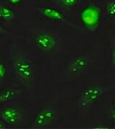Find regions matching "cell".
Wrapping results in <instances>:
<instances>
[{"label": "cell", "mask_w": 115, "mask_h": 129, "mask_svg": "<svg viewBox=\"0 0 115 129\" xmlns=\"http://www.w3.org/2000/svg\"><path fill=\"white\" fill-rule=\"evenodd\" d=\"M12 67L16 78L24 85H30L35 80V66L32 60L19 52L11 56Z\"/></svg>", "instance_id": "cell-1"}, {"label": "cell", "mask_w": 115, "mask_h": 129, "mask_svg": "<svg viewBox=\"0 0 115 129\" xmlns=\"http://www.w3.org/2000/svg\"><path fill=\"white\" fill-rule=\"evenodd\" d=\"M103 16V9L95 3H89L83 6L78 13V19L83 27L92 32L99 29Z\"/></svg>", "instance_id": "cell-2"}, {"label": "cell", "mask_w": 115, "mask_h": 129, "mask_svg": "<svg viewBox=\"0 0 115 129\" xmlns=\"http://www.w3.org/2000/svg\"><path fill=\"white\" fill-rule=\"evenodd\" d=\"M32 40L37 49L45 53L54 50L59 42L56 34L45 29L37 31L33 35Z\"/></svg>", "instance_id": "cell-3"}, {"label": "cell", "mask_w": 115, "mask_h": 129, "mask_svg": "<svg viewBox=\"0 0 115 129\" xmlns=\"http://www.w3.org/2000/svg\"><path fill=\"white\" fill-rule=\"evenodd\" d=\"M58 118V113L53 107L44 106L35 113L32 119L31 128H48L53 124Z\"/></svg>", "instance_id": "cell-4"}, {"label": "cell", "mask_w": 115, "mask_h": 129, "mask_svg": "<svg viewBox=\"0 0 115 129\" xmlns=\"http://www.w3.org/2000/svg\"><path fill=\"white\" fill-rule=\"evenodd\" d=\"M37 14L42 18L56 23L73 25L68 17L59 9L53 7H37L35 8Z\"/></svg>", "instance_id": "cell-5"}, {"label": "cell", "mask_w": 115, "mask_h": 129, "mask_svg": "<svg viewBox=\"0 0 115 129\" xmlns=\"http://www.w3.org/2000/svg\"><path fill=\"white\" fill-rule=\"evenodd\" d=\"M0 117L8 126H19L24 121L22 111L17 107L11 105H6L1 108Z\"/></svg>", "instance_id": "cell-6"}, {"label": "cell", "mask_w": 115, "mask_h": 129, "mask_svg": "<svg viewBox=\"0 0 115 129\" xmlns=\"http://www.w3.org/2000/svg\"><path fill=\"white\" fill-rule=\"evenodd\" d=\"M104 93V89L99 85H93L81 90L79 97V106L81 108H88L92 103L97 102Z\"/></svg>", "instance_id": "cell-7"}, {"label": "cell", "mask_w": 115, "mask_h": 129, "mask_svg": "<svg viewBox=\"0 0 115 129\" xmlns=\"http://www.w3.org/2000/svg\"><path fill=\"white\" fill-rule=\"evenodd\" d=\"M91 63V58L87 55L76 56L69 62L68 71L71 75L76 76L86 69Z\"/></svg>", "instance_id": "cell-8"}, {"label": "cell", "mask_w": 115, "mask_h": 129, "mask_svg": "<svg viewBox=\"0 0 115 129\" xmlns=\"http://www.w3.org/2000/svg\"><path fill=\"white\" fill-rule=\"evenodd\" d=\"M20 94V90L14 88H7L0 91V105L7 103L17 99Z\"/></svg>", "instance_id": "cell-9"}, {"label": "cell", "mask_w": 115, "mask_h": 129, "mask_svg": "<svg viewBox=\"0 0 115 129\" xmlns=\"http://www.w3.org/2000/svg\"><path fill=\"white\" fill-rule=\"evenodd\" d=\"M15 18V12L9 6L0 3V20L3 22H11Z\"/></svg>", "instance_id": "cell-10"}, {"label": "cell", "mask_w": 115, "mask_h": 129, "mask_svg": "<svg viewBox=\"0 0 115 129\" xmlns=\"http://www.w3.org/2000/svg\"><path fill=\"white\" fill-rule=\"evenodd\" d=\"M103 10L105 18L109 20H115V0H108Z\"/></svg>", "instance_id": "cell-11"}, {"label": "cell", "mask_w": 115, "mask_h": 129, "mask_svg": "<svg viewBox=\"0 0 115 129\" xmlns=\"http://www.w3.org/2000/svg\"><path fill=\"white\" fill-rule=\"evenodd\" d=\"M65 9L71 11L78 7L80 0H55Z\"/></svg>", "instance_id": "cell-12"}, {"label": "cell", "mask_w": 115, "mask_h": 129, "mask_svg": "<svg viewBox=\"0 0 115 129\" xmlns=\"http://www.w3.org/2000/svg\"><path fill=\"white\" fill-rule=\"evenodd\" d=\"M7 77V68L5 62L0 58V82H2Z\"/></svg>", "instance_id": "cell-13"}, {"label": "cell", "mask_w": 115, "mask_h": 129, "mask_svg": "<svg viewBox=\"0 0 115 129\" xmlns=\"http://www.w3.org/2000/svg\"><path fill=\"white\" fill-rule=\"evenodd\" d=\"M7 4L12 7H17L22 5L24 0H6Z\"/></svg>", "instance_id": "cell-14"}, {"label": "cell", "mask_w": 115, "mask_h": 129, "mask_svg": "<svg viewBox=\"0 0 115 129\" xmlns=\"http://www.w3.org/2000/svg\"><path fill=\"white\" fill-rule=\"evenodd\" d=\"M109 61L111 66L115 68V46L111 48L109 55Z\"/></svg>", "instance_id": "cell-15"}, {"label": "cell", "mask_w": 115, "mask_h": 129, "mask_svg": "<svg viewBox=\"0 0 115 129\" xmlns=\"http://www.w3.org/2000/svg\"><path fill=\"white\" fill-rule=\"evenodd\" d=\"M111 120L115 124V101L112 103L111 106Z\"/></svg>", "instance_id": "cell-16"}, {"label": "cell", "mask_w": 115, "mask_h": 129, "mask_svg": "<svg viewBox=\"0 0 115 129\" xmlns=\"http://www.w3.org/2000/svg\"><path fill=\"white\" fill-rule=\"evenodd\" d=\"M9 127L1 117H0V129H7Z\"/></svg>", "instance_id": "cell-17"}, {"label": "cell", "mask_w": 115, "mask_h": 129, "mask_svg": "<svg viewBox=\"0 0 115 129\" xmlns=\"http://www.w3.org/2000/svg\"><path fill=\"white\" fill-rule=\"evenodd\" d=\"M0 35H9V32H8L5 28L2 26V24H0Z\"/></svg>", "instance_id": "cell-18"}, {"label": "cell", "mask_w": 115, "mask_h": 129, "mask_svg": "<svg viewBox=\"0 0 115 129\" xmlns=\"http://www.w3.org/2000/svg\"><path fill=\"white\" fill-rule=\"evenodd\" d=\"M94 128H109V127H106V125H94Z\"/></svg>", "instance_id": "cell-19"}]
</instances>
